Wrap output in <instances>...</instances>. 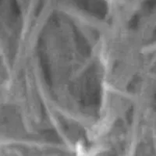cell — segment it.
I'll return each mask as SVG.
<instances>
[{
  "instance_id": "cell-1",
  "label": "cell",
  "mask_w": 156,
  "mask_h": 156,
  "mask_svg": "<svg viewBox=\"0 0 156 156\" xmlns=\"http://www.w3.org/2000/svg\"><path fill=\"white\" fill-rule=\"evenodd\" d=\"M99 87L95 71L87 72L82 87V102L85 105H96L99 101Z\"/></svg>"
},
{
  "instance_id": "cell-2",
  "label": "cell",
  "mask_w": 156,
  "mask_h": 156,
  "mask_svg": "<svg viewBox=\"0 0 156 156\" xmlns=\"http://www.w3.org/2000/svg\"><path fill=\"white\" fill-rule=\"evenodd\" d=\"M154 36L156 37V30H155V31H154Z\"/></svg>"
},
{
  "instance_id": "cell-3",
  "label": "cell",
  "mask_w": 156,
  "mask_h": 156,
  "mask_svg": "<svg viewBox=\"0 0 156 156\" xmlns=\"http://www.w3.org/2000/svg\"><path fill=\"white\" fill-rule=\"evenodd\" d=\"M155 98H156V93H155Z\"/></svg>"
}]
</instances>
